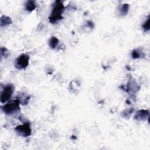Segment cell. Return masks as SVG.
<instances>
[{"label":"cell","instance_id":"1","mask_svg":"<svg viewBox=\"0 0 150 150\" xmlns=\"http://www.w3.org/2000/svg\"><path fill=\"white\" fill-rule=\"evenodd\" d=\"M64 6L60 1L55 2L52 12L49 17L50 23L54 24L63 19L62 13L64 12Z\"/></svg>","mask_w":150,"mask_h":150},{"label":"cell","instance_id":"2","mask_svg":"<svg viewBox=\"0 0 150 150\" xmlns=\"http://www.w3.org/2000/svg\"><path fill=\"white\" fill-rule=\"evenodd\" d=\"M21 102L18 98L11 100L5 103L2 107V111L7 115H12L20 110Z\"/></svg>","mask_w":150,"mask_h":150},{"label":"cell","instance_id":"3","mask_svg":"<svg viewBox=\"0 0 150 150\" xmlns=\"http://www.w3.org/2000/svg\"><path fill=\"white\" fill-rule=\"evenodd\" d=\"M15 90V87L12 84H8L3 88L1 94V102L5 104L10 100L11 96Z\"/></svg>","mask_w":150,"mask_h":150},{"label":"cell","instance_id":"4","mask_svg":"<svg viewBox=\"0 0 150 150\" xmlns=\"http://www.w3.org/2000/svg\"><path fill=\"white\" fill-rule=\"evenodd\" d=\"M16 132L23 137H28L32 134V129L29 122H25L15 128Z\"/></svg>","mask_w":150,"mask_h":150},{"label":"cell","instance_id":"5","mask_svg":"<svg viewBox=\"0 0 150 150\" xmlns=\"http://www.w3.org/2000/svg\"><path fill=\"white\" fill-rule=\"evenodd\" d=\"M29 56L27 54L23 53L18 56L15 60V66L17 69L22 70L26 68L29 63Z\"/></svg>","mask_w":150,"mask_h":150},{"label":"cell","instance_id":"6","mask_svg":"<svg viewBox=\"0 0 150 150\" xmlns=\"http://www.w3.org/2000/svg\"><path fill=\"white\" fill-rule=\"evenodd\" d=\"M149 111L148 110H139L137 111L134 115V119L137 121H145L148 118Z\"/></svg>","mask_w":150,"mask_h":150},{"label":"cell","instance_id":"7","mask_svg":"<svg viewBox=\"0 0 150 150\" xmlns=\"http://www.w3.org/2000/svg\"><path fill=\"white\" fill-rule=\"evenodd\" d=\"M127 90H126L127 91H131L135 93L139 88V87L138 86L136 81L132 79H129V81L128 82V84H127Z\"/></svg>","mask_w":150,"mask_h":150},{"label":"cell","instance_id":"8","mask_svg":"<svg viewBox=\"0 0 150 150\" xmlns=\"http://www.w3.org/2000/svg\"><path fill=\"white\" fill-rule=\"evenodd\" d=\"M129 6L128 4H121L118 8V13L120 15L122 16L126 15L129 11Z\"/></svg>","mask_w":150,"mask_h":150},{"label":"cell","instance_id":"9","mask_svg":"<svg viewBox=\"0 0 150 150\" xmlns=\"http://www.w3.org/2000/svg\"><path fill=\"white\" fill-rule=\"evenodd\" d=\"M36 8V5L34 1H28L25 4V9L28 12H32Z\"/></svg>","mask_w":150,"mask_h":150},{"label":"cell","instance_id":"10","mask_svg":"<svg viewBox=\"0 0 150 150\" xmlns=\"http://www.w3.org/2000/svg\"><path fill=\"white\" fill-rule=\"evenodd\" d=\"M12 22V19H11V18L3 15L1 17L0 19V25L1 27H3V26H6L7 25H9L10 24H11Z\"/></svg>","mask_w":150,"mask_h":150},{"label":"cell","instance_id":"11","mask_svg":"<svg viewBox=\"0 0 150 150\" xmlns=\"http://www.w3.org/2000/svg\"><path fill=\"white\" fill-rule=\"evenodd\" d=\"M131 56L133 59H140V58L144 57V54L143 53L142 50H141L139 49H134L132 52Z\"/></svg>","mask_w":150,"mask_h":150},{"label":"cell","instance_id":"12","mask_svg":"<svg viewBox=\"0 0 150 150\" xmlns=\"http://www.w3.org/2000/svg\"><path fill=\"white\" fill-rule=\"evenodd\" d=\"M59 39L56 38V37H54V36H52L50 38V39H49V46L54 49L55 48L57 47V46H58L59 45Z\"/></svg>","mask_w":150,"mask_h":150},{"label":"cell","instance_id":"13","mask_svg":"<svg viewBox=\"0 0 150 150\" xmlns=\"http://www.w3.org/2000/svg\"><path fill=\"white\" fill-rule=\"evenodd\" d=\"M21 102V104L23 105H26L28 104L30 98V96H25V97H19V98H18Z\"/></svg>","mask_w":150,"mask_h":150},{"label":"cell","instance_id":"14","mask_svg":"<svg viewBox=\"0 0 150 150\" xmlns=\"http://www.w3.org/2000/svg\"><path fill=\"white\" fill-rule=\"evenodd\" d=\"M142 27L145 32H148L149 30V16H148L147 19L142 24Z\"/></svg>","mask_w":150,"mask_h":150},{"label":"cell","instance_id":"15","mask_svg":"<svg viewBox=\"0 0 150 150\" xmlns=\"http://www.w3.org/2000/svg\"><path fill=\"white\" fill-rule=\"evenodd\" d=\"M0 52H1V57H4V58L8 57V56L9 55V51L8 50V49L6 47H1Z\"/></svg>","mask_w":150,"mask_h":150},{"label":"cell","instance_id":"16","mask_svg":"<svg viewBox=\"0 0 150 150\" xmlns=\"http://www.w3.org/2000/svg\"><path fill=\"white\" fill-rule=\"evenodd\" d=\"M134 110V109L133 108H129L128 110H125L124 111L122 112V116L123 117L129 116L132 113Z\"/></svg>","mask_w":150,"mask_h":150}]
</instances>
